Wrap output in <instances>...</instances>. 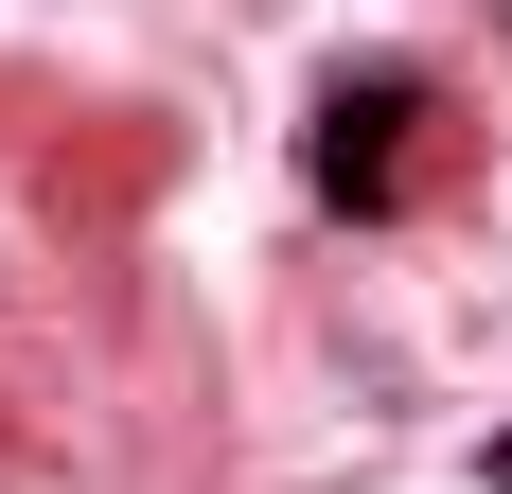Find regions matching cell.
<instances>
[{
	"label": "cell",
	"mask_w": 512,
	"mask_h": 494,
	"mask_svg": "<svg viewBox=\"0 0 512 494\" xmlns=\"http://www.w3.org/2000/svg\"><path fill=\"white\" fill-rule=\"evenodd\" d=\"M407 124H424V71H389V53H371V71H336V89H318L301 177H318L336 212H389V195H407Z\"/></svg>",
	"instance_id": "6da1fadb"
}]
</instances>
